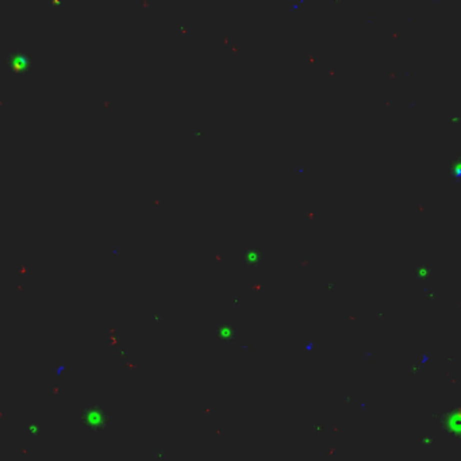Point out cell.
Wrapping results in <instances>:
<instances>
[{
  "label": "cell",
  "mask_w": 461,
  "mask_h": 461,
  "mask_svg": "<svg viewBox=\"0 0 461 461\" xmlns=\"http://www.w3.org/2000/svg\"><path fill=\"white\" fill-rule=\"evenodd\" d=\"M244 258L248 264L257 265L262 260V253L257 248H248L244 252Z\"/></svg>",
  "instance_id": "1"
},
{
  "label": "cell",
  "mask_w": 461,
  "mask_h": 461,
  "mask_svg": "<svg viewBox=\"0 0 461 461\" xmlns=\"http://www.w3.org/2000/svg\"><path fill=\"white\" fill-rule=\"evenodd\" d=\"M412 274L420 280H428L432 274V268L426 264L412 265Z\"/></svg>",
  "instance_id": "2"
}]
</instances>
